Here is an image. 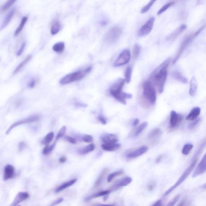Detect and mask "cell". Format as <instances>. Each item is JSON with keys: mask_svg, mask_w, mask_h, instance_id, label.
I'll return each mask as SVG.
<instances>
[{"mask_svg": "<svg viewBox=\"0 0 206 206\" xmlns=\"http://www.w3.org/2000/svg\"><path fill=\"white\" fill-rule=\"evenodd\" d=\"M200 113V109L199 107L193 108L189 115L186 117V120L189 121L195 120L197 118Z\"/></svg>", "mask_w": 206, "mask_h": 206, "instance_id": "ac0fdd59", "label": "cell"}, {"mask_svg": "<svg viewBox=\"0 0 206 206\" xmlns=\"http://www.w3.org/2000/svg\"><path fill=\"white\" fill-rule=\"evenodd\" d=\"M15 172L14 167L11 165H7L5 167L4 173L3 180L4 181L12 178Z\"/></svg>", "mask_w": 206, "mask_h": 206, "instance_id": "e0dca14e", "label": "cell"}, {"mask_svg": "<svg viewBox=\"0 0 206 206\" xmlns=\"http://www.w3.org/2000/svg\"><path fill=\"white\" fill-rule=\"evenodd\" d=\"M197 162V159H194V160L193 161L191 164L189 166V167H188L186 170H185V172L182 174L181 176H180L179 179L177 180V181H176V183H175L173 186H172L168 190H167V191L165 193L164 195H163L164 196H166L170 194V193L172 192L176 188L178 187L179 186L183 181H185V180L187 178L188 176H189V175L191 173V172H192L193 170L194 169V167H195L196 165Z\"/></svg>", "mask_w": 206, "mask_h": 206, "instance_id": "5b68a950", "label": "cell"}, {"mask_svg": "<svg viewBox=\"0 0 206 206\" xmlns=\"http://www.w3.org/2000/svg\"><path fill=\"white\" fill-rule=\"evenodd\" d=\"M148 150V147L146 146H143L135 149L131 152L128 153L126 156L128 159H134L145 154Z\"/></svg>", "mask_w": 206, "mask_h": 206, "instance_id": "7c38bea8", "label": "cell"}, {"mask_svg": "<svg viewBox=\"0 0 206 206\" xmlns=\"http://www.w3.org/2000/svg\"><path fill=\"white\" fill-rule=\"evenodd\" d=\"M67 160V158L65 157H62L59 159V162L61 163H64Z\"/></svg>", "mask_w": 206, "mask_h": 206, "instance_id": "680465c9", "label": "cell"}, {"mask_svg": "<svg viewBox=\"0 0 206 206\" xmlns=\"http://www.w3.org/2000/svg\"><path fill=\"white\" fill-rule=\"evenodd\" d=\"M64 199L63 198H60L59 199L56 200L55 201L52 203L49 206H55L57 204H60V203H61L63 201Z\"/></svg>", "mask_w": 206, "mask_h": 206, "instance_id": "f907efd6", "label": "cell"}, {"mask_svg": "<svg viewBox=\"0 0 206 206\" xmlns=\"http://www.w3.org/2000/svg\"><path fill=\"white\" fill-rule=\"evenodd\" d=\"M183 119V116L181 114L176 113L175 111L171 112L170 117V126L171 128H175L178 125Z\"/></svg>", "mask_w": 206, "mask_h": 206, "instance_id": "8fae6325", "label": "cell"}, {"mask_svg": "<svg viewBox=\"0 0 206 206\" xmlns=\"http://www.w3.org/2000/svg\"><path fill=\"white\" fill-rule=\"evenodd\" d=\"M36 83V79H32L28 83V87L31 88H33L35 86Z\"/></svg>", "mask_w": 206, "mask_h": 206, "instance_id": "db71d44e", "label": "cell"}, {"mask_svg": "<svg viewBox=\"0 0 206 206\" xmlns=\"http://www.w3.org/2000/svg\"><path fill=\"white\" fill-rule=\"evenodd\" d=\"M132 74V68L131 67H128L125 72V81L127 83H130L131 81Z\"/></svg>", "mask_w": 206, "mask_h": 206, "instance_id": "e575fe53", "label": "cell"}, {"mask_svg": "<svg viewBox=\"0 0 206 206\" xmlns=\"http://www.w3.org/2000/svg\"><path fill=\"white\" fill-rule=\"evenodd\" d=\"M206 170V152L193 173V177H197Z\"/></svg>", "mask_w": 206, "mask_h": 206, "instance_id": "4fadbf2b", "label": "cell"}, {"mask_svg": "<svg viewBox=\"0 0 206 206\" xmlns=\"http://www.w3.org/2000/svg\"><path fill=\"white\" fill-rule=\"evenodd\" d=\"M140 50H141V47L138 44H135L134 46L133 52V58L134 59H136L139 57L140 53Z\"/></svg>", "mask_w": 206, "mask_h": 206, "instance_id": "60d3db41", "label": "cell"}, {"mask_svg": "<svg viewBox=\"0 0 206 206\" xmlns=\"http://www.w3.org/2000/svg\"><path fill=\"white\" fill-rule=\"evenodd\" d=\"M15 13V10L13 9L10 11V12L8 13V14L6 15V17H5L4 20L3 22L2 23L1 26V30L4 29L6 28L10 23L11 19H12L13 17L14 14Z\"/></svg>", "mask_w": 206, "mask_h": 206, "instance_id": "d4e9b609", "label": "cell"}, {"mask_svg": "<svg viewBox=\"0 0 206 206\" xmlns=\"http://www.w3.org/2000/svg\"><path fill=\"white\" fill-rule=\"evenodd\" d=\"M122 33V29L120 27L118 26L113 27L104 36V42L109 45L114 44L120 38Z\"/></svg>", "mask_w": 206, "mask_h": 206, "instance_id": "8992f818", "label": "cell"}, {"mask_svg": "<svg viewBox=\"0 0 206 206\" xmlns=\"http://www.w3.org/2000/svg\"><path fill=\"white\" fill-rule=\"evenodd\" d=\"M92 206H115V204H93V205Z\"/></svg>", "mask_w": 206, "mask_h": 206, "instance_id": "9f6ffc18", "label": "cell"}, {"mask_svg": "<svg viewBox=\"0 0 206 206\" xmlns=\"http://www.w3.org/2000/svg\"><path fill=\"white\" fill-rule=\"evenodd\" d=\"M171 60V58L167 59L154 69L151 75L150 81L153 82L160 93H162L164 90L167 78V68Z\"/></svg>", "mask_w": 206, "mask_h": 206, "instance_id": "6da1fadb", "label": "cell"}, {"mask_svg": "<svg viewBox=\"0 0 206 206\" xmlns=\"http://www.w3.org/2000/svg\"><path fill=\"white\" fill-rule=\"evenodd\" d=\"M163 158V155H160L158 157V158H157L156 160V163H158L160 162L161 160H162V158Z\"/></svg>", "mask_w": 206, "mask_h": 206, "instance_id": "91938a15", "label": "cell"}, {"mask_svg": "<svg viewBox=\"0 0 206 206\" xmlns=\"http://www.w3.org/2000/svg\"><path fill=\"white\" fill-rule=\"evenodd\" d=\"M203 187L205 188V189H206V184H205V185H204V186H203Z\"/></svg>", "mask_w": 206, "mask_h": 206, "instance_id": "e7e4bbea", "label": "cell"}, {"mask_svg": "<svg viewBox=\"0 0 206 206\" xmlns=\"http://www.w3.org/2000/svg\"><path fill=\"white\" fill-rule=\"evenodd\" d=\"M29 195L27 192H20L15 196L10 206H17L19 203L29 199Z\"/></svg>", "mask_w": 206, "mask_h": 206, "instance_id": "5bb4252c", "label": "cell"}, {"mask_svg": "<svg viewBox=\"0 0 206 206\" xmlns=\"http://www.w3.org/2000/svg\"><path fill=\"white\" fill-rule=\"evenodd\" d=\"M65 48V44L63 42H59L55 43L53 46L52 49L56 52L61 53Z\"/></svg>", "mask_w": 206, "mask_h": 206, "instance_id": "f546056e", "label": "cell"}, {"mask_svg": "<svg viewBox=\"0 0 206 206\" xmlns=\"http://www.w3.org/2000/svg\"><path fill=\"white\" fill-rule=\"evenodd\" d=\"M162 200H159L154 203L151 206H162Z\"/></svg>", "mask_w": 206, "mask_h": 206, "instance_id": "11a10c76", "label": "cell"}, {"mask_svg": "<svg viewBox=\"0 0 206 206\" xmlns=\"http://www.w3.org/2000/svg\"><path fill=\"white\" fill-rule=\"evenodd\" d=\"M186 200L184 199L181 201V203H180V204L177 206H185L186 204Z\"/></svg>", "mask_w": 206, "mask_h": 206, "instance_id": "94428289", "label": "cell"}, {"mask_svg": "<svg viewBox=\"0 0 206 206\" xmlns=\"http://www.w3.org/2000/svg\"><path fill=\"white\" fill-rule=\"evenodd\" d=\"M198 87L197 81L195 77L193 76L191 78L190 82V90H189V94L190 96H194L196 93Z\"/></svg>", "mask_w": 206, "mask_h": 206, "instance_id": "ffe728a7", "label": "cell"}, {"mask_svg": "<svg viewBox=\"0 0 206 206\" xmlns=\"http://www.w3.org/2000/svg\"><path fill=\"white\" fill-rule=\"evenodd\" d=\"M193 35H190L186 38H185L182 42H181V45H180V47L178 51L177 54H176V56L174 59L173 61H172V63L175 64L177 62V60L179 59L180 56L182 55V53L183 52L184 50L186 48L187 45L189 44V43L193 39Z\"/></svg>", "mask_w": 206, "mask_h": 206, "instance_id": "30bf717a", "label": "cell"}, {"mask_svg": "<svg viewBox=\"0 0 206 206\" xmlns=\"http://www.w3.org/2000/svg\"><path fill=\"white\" fill-rule=\"evenodd\" d=\"M174 3L175 2H174V1H171V2H169L168 3L166 4V5H165L164 6H162L160 10H159V11H158L157 14H158V15H161V14L163 13V12H164L165 11H166L169 8L174 4Z\"/></svg>", "mask_w": 206, "mask_h": 206, "instance_id": "74e56055", "label": "cell"}, {"mask_svg": "<svg viewBox=\"0 0 206 206\" xmlns=\"http://www.w3.org/2000/svg\"><path fill=\"white\" fill-rule=\"evenodd\" d=\"M193 145L191 144H185L182 149V154H185V155H187V154H189L190 152L191 151V149H193Z\"/></svg>", "mask_w": 206, "mask_h": 206, "instance_id": "ab89813d", "label": "cell"}, {"mask_svg": "<svg viewBox=\"0 0 206 206\" xmlns=\"http://www.w3.org/2000/svg\"><path fill=\"white\" fill-rule=\"evenodd\" d=\"M147 126L148 123L147 122H144L141 123L136 128L135 132V136H138L141 134V132L145 130V129L147 127Z\"/></svg>", "mask_w": 206, "mask_h": 206, "instance_id": "d590c367", "label": "cell"}, {"mask_svg": "<svg viewBox=\"0 0 206 206\" xmlns=\"http://www.w3.org/2000/svg\"><path fill=\"white\" fill-rule=\"evenodd\" d=\"M92 67H89L84 70L77 71L67 74L60 79L59 83L61 85H67L68 84L73 83V82L80 80L84 78L88 73L91 71Z\"/></svg>", "mask_w": 206, "mask_h": 206, "instance_id": "277c9868", "label": "cell"}, {"mask_svg": "<svg viewBox=\"0 0 206 206\" xmlns=\"http://www.w3.org/2000/svg\"><path fill=\"white\" fill-rule=\"evenodd\" d=\"M180 197V195H177L174 198L173 200L171 201V202H170L169 203L167 204V205L166 206H174L175 204H176V202H177V201L178 200L179 198Z\"/></svg>", "mask_w": 206, "mask_h": 206, "instance_id": "7dc6e473", "label": "cell"}, {"mask_svg": "<svg viewBox=\"0 0 206 206\" xmlns=\"http://www.w3.org/2000/svg\"><path fill=\"white\" fill-rule=\"evenodd\" d=\"M56 143H54L52 145H50V146H49V145H46V146L44 148L42 153H43L44 154H45V155H47V154H49L50 153H51V152L53 150L54 148L55 147V146H56Z\"/></svg>", "mask_w": 206, "mask_h": 206, "instance_id": "f35d334b", "label": "cell"}, {"mask_svg": "<svg viewBox=\"0 0 206 206\" xmlns=\"http://www.w3.org/2000/svg\"><path fill=\"white\" fill-rule=\"evenodd\" d=\"M26 44L25 42H23L21 46H20V48L17 52L16 55L17 56H20L22 54L23 52H24V49H25V47Z\"/></svg>", "mask_w": 206, "mask_h": 206, "instance_id": "f6af8a7d", "label": "cell"}, {"mask_svg": "<svg viewBox=\"0 0 206 206\" xmlns=\"http://www.w3.org/2000/svg\"><path fill=\"white\" fill-rule=\"evenodd\" d=\"M40 119V116L38 115H35L30 116L28 117V118H24V119L17 121L9 127V128L6 130V134L8 135L11 132V131H12L13 129L15 128V127H17V126L25 124L31 123H32V122H36L37 121L39 120Z\"/></svg>", "mask_w": 206, "mask_h": 206, "instance_id": "52a82bcc", "label": "cell"}, {"mask_svg": "<svg viewBox=\"0 0 206 206\" xmlns=\"http://www.w3.org/2000/svg\"><path fill=\"white\" fill-rule=\"evenodd\" d=\"M172 77L176 79L181 83H188V80L186 77L184 76L183 75L178 71H174L172 74Z\"/></svg>", "mask_w": 206, "mask_h": 206, "instance_id": "484cf974", "label": "cell"}, {"mask_svg": "<svg viewBox=\"0 0 206 206\" xmlns=\"http://www.w3.org/2000/svg\"><path fill=\"white\" fill-rule=\"evenodd\" d=\"M75 105H77V106L84 107L86 106V105H84V104H81V103H76V104H75Z\"/></svg>", "mask_w": 206, "mask_h": 206, "instance_id": "be15d7a7", "label": "cell"}, {"mask_svg": "<svg viewBox=\"0 0 206 206\" xmlns=\"http://www.w3.org/2000/svg\"><path fill=\"white\" fill-rule=\"evenodd\" d=\"M131 53L128 49L124 50L114 62V66L118 67L128 63L131 59Z\"/></svg>", "mask_w": 206, "mask_h": 206, "instance_id": "ba28073f", "label": "cell"}, {"mask_svg": "<svg viewBox=\"0 0 206 206\" xmlns=\"http://www.w3.org/2000/svg\"><path fill=\"white\" fill-rule=\"evenodd\" d=\"M125 80L123 78H120L111 86L109 90V93L117 101L121 104H126V99H131L132 97L131 94L122 92Z\"/></svg>", "mask_w": 206, "mask_h": 206, "instance_id": "7a4b0ae2", "label": "cell"}, {"mask_svg": "<svg viewBox=\"0 0 206 206\" xmlns=\"http://www.w3.org/2000/svg\"><path fill=\"white\" fill-rule=\"evenodd\" d=\"M26 144L25 142L21 141L19 143L18 145V149L19 152L22 151L24 148L26 147Z\"/></svg>", "mask_w": 206, "mask_h": 206, "instance_id": "681fc988", "label": "cell"}, {"mask_svg": "<svg viewBox=\"0 0 206 206\" xmlns=\"http://www.w3.org/2000/svg\"><path fill=\"white\" fill-rule=\"evenodd\" d=\"M101 141L104 143H116L118 142V136L114 134H108L102 136Z\"/></svg>", "mask_w": 206, "mask_h": 206, "instance_id": "9a60e30c", "label": "cell"}, {"mask_svg": "<svg viewBox=\"0 0 206 206\" xmlns=\"http://www.w3.org/2000/svg\"><path fill=\"white\" fill-rule=\"evenodd\" d=\"M31 59V55H28V56H27L26 58H25V59H24L23 61H22L20 63V64H19V65L17 67L16 69L14 70L13 74H17V73L19 72V71L21 70V69L25 66V64H26Z\"/></svg>", "mask_w": 206, "mask_h": 206, "instance_id": "4dcf8cb0", "label": "cell"}, {"mask_svg": "<svg viewBox=\"0 0 206 206\" xmlns=\"http://www.w3.org/2000/svg\"><path fill=\"white\" fill-rule=\"evenodd\" d=\"M132 181V178L128 176L124 177L121 179L116 183L114 185V188L120 187L127 186Z\"/></svg>", "mask_w": 206, "mask_h": 206, "instance_id": "603a6c76", "label": "cell"}, {"mask_svg": "<svg viewBox=\"0 0 206 206\" xmlns=\"http://www.w3.org/2000/svg\"><path fill=\"white\" fill-rule=\"evenodd\" d=\"M16 2L15 0H9L6 1L1 7V13H2L5 12L6 10L10 9L11 6H12L14 3Z\"/></svg>", "mask_w": 206, "mask_h": 206, "instance_id": "d6a6232c", "label": "cell"}, {"mask_svg": "<svg viewBox=\"0 0 206 206\" xmlns=\"http://www.w3.org/2000/svg\"><path fill=\"white\" fill-rule=\"evenodd\" d=\"M28 17H24L21 19V22L20 25H19L17 29L15 30L14 32V35L15 36H17L21 32L23 28H24V25H25L27 21H28Z\"/></svg>", "mask_w": 206, "mask_h": 206, "instance_id": "1f68e13d", "label": "cell"}, {"mask_svg": "<svg viewBox=\"0 0 206 206\" xmlns=\"http://www.w3.org/2000/svg\"><path fill=\"white\" fill-rule=\"evenodd\" d=\"M95 147H96V146H95L94 144L91 143L87 145L84 147L78 149V152L79 154H85L93 151L94 150Z\"/></svg>", "mask_w": 206, "mask_h": 206, "instance_id": "f1b7e54d", "label": "cell"}, {"mask_svg": "<svg viewBox=\"0 0 206 206\" xmlns=\"http://www.w3.org/2000/svg\"><path fill=\"white\" fill-rule=\"evenodd\" d=\"M83 141L87 143H91L93 141L92 136L90 135H84L82 138Z\"/></svg>", "mask_w": 206, "mask_h": 206, "instance_id": "ee69618b", "label": "cell"}, {"mask_svg": "<svg viewBox=\"0 0 206 206\" xmlns=\"http://www.w3.org/2000/svg\"><path fill=\"white\" fill-rule=\"evenodd\" d=\"M186 28L187 25H186L182 24L167 37V40H173L175 39L180 34L182 33L183 32L186 30Z\"/></svg>", "mask_w": 206, "mask_h": 206, "instance_id": "2e32d148", "label": "cell"}, {"mask_svg": "<svg viewBox=\"0 0 206 206\" xmlns=\"http://www.w3.org/2000/svg\"><path fill=\"white\" fill-rule=\"evenodd\" d=\"M143 100L148 105H154L156 100V92L153 84L150 80L146 81L143 86Z\"/></svg>", "mask_w": 206, "mask_h": 206, "instance_id": "3957f363", "label": "cell"}, {"mask_svg": "<svg viewBox=\"0 0 206 206\" xmlns=\"http://www.w3.org/2000/svg\"><path fill=\"white\" fill-rule=\"evenodd\" d=\"M54 137V133L53 132H51L48 133L44 138V139L43 141H42V143L45 145H48L52 141Z\"/></svg>", "mask_w": 206, "mask_h": 206, "instance_id": "836d02e7", "label": "cell"}, {"mask_svg": "<svg viewBox=\"0 0 206 206\" xmlns=\"http://www.w3.org/2000/svg\"><path fill=\"white\" fill-rule=\"evenodd\" d=\"M67 127L65 126H63L59 130V132H58L57 136L56 138V141H57L59 140L60 138L63 137L65 135L66 132Z\"/></svg>", "mask_w": 206, "mask_h": 206, "instance_id": "b9f144b4", "label": "cell"}, {"mask_svg": "<svg viewBox=\"0 0 206 206\" xmlns=\"http://www.w3.org/2000/svg\"><path fill=\"white\" fill-rule=\"evenodd\" d=\"M111 191V190H104V191L99 192L95 193V194H93L92 195L90 196L87 197L86 198V199H85V200L86 201H88L91 200V199H96V198L101 196H106L109 194Z\"/></svg>", "mask_w": 206, "mask_h": 206, "instance_id": "4316f807", "label": "cell"}, {"mask_svg": "<svg viewBox=\"0 0 206 206\" xmlns=\"http://www.w3.org/2000/svg\"><path fill=\"white\" fill-rule=\"evenodd\" d=\"M200 121V118H198L197 119H196L195 120H193L192 122H191V123L189 124V126H188V128L190 129L194 128L199 123Z\"/></svg>", "mask_w": 206, "mask_h": 206, "instance_id": "bcb514c9", "label": "cell"}, {"mask_svg": "<svg viewBox=\"0 0 206 206\" xmlns=\"http://www.w3.org/2000/svg\"><path fill=\"white\" fill-rule=\"evenodd\" d=\"M155 2V1H151L148 3V4L145 6L144 7H143L141 11V13L142 14L145 13L149 11V9L151 8L152 6L154 5V2Z\"/></svg>", "mask_w": 206, "mask_h": 206, "instance_id": "7bdbcfd3", "label": "cell"}, {"mask_svg": "<svg viewBox=\"0 0 206 206\" xmlns=\"http://www.w3.org/2000/svg\"><path fill=\"white\" fill-rule=\"evenodd\" d=\"M124 173L123 170H120L116 171V172H113L108 176L107 178L108 182H110L114 178H115L117 176H120Z\"/></svg>", "mask_w": 206, "mask_h": 206, "instance_id": "8d00e7d4", "label": "cell"}, {"mask_svg": "<svg viewBox=\"0 0 206 206\" xmlns=\"http://www.w3.org/2000/svg\"><path fill=\"white\" fill-rule=\"evenodd\" d=\"M65 139L71 144H75L77 143L76 140L74 138L71 137L70 136H66Z\"/></svg>", "mask_w": 206, "mask_h": 206, "instance_id": "c3c4849f", "label": "cell"}, {"mask_svg": "<svg viewBox=\"0 0 206 206\" xmlns=\"http://www.w3.org/2000/svg\"><path fill=\"white\" fill-rule=\"evenodd\" d=\"M139 120L138 119H137V118L135 119L134 120L133 123H132V125H133L134 127H136V126H137V125L139 124Z\"/></svg>", "mask_w": 206, "mask_h": 206, "instance_id": "6f0895ef", "label": "cell"}, {"mask_svg": "<svg viewBox=\"0 0 206 206\" xmlns=\"http://www.w3.org/2000/svg\"><path fill=\"white\" fill-rule=\"evenodd\" d=\"M98 119L102 124L105 125L107 124V120L106 118L102 115L99 116L98 117Z\"/></svg>", "mask_w": 206, "mask_h": 206, "instance_id": "816d5d0a", "label": "cell"}, {"mask_svg": "<svg viewBox=\"0 0 206 206\" xmlns=\"http://www.w3.org/2000/svg\"><path fill=\"white\" fill-rule=\"evenodd\" d=\"M154 186L153 185H149V186H148V189L149 191H151V190H153V189H154Z\"/></svg>", "mask_w": 206, "mask_h": 206, "instance_id": "6125c7cd", "label": "cell"}, {"mask_svg": "<svg viewBox=\"0 0 206 206\" xmlns=\"http://www.w3.org/2000/svg\"><path fill=\"white\" fill-rule=\"evenodd\" d=\"M60 28H61V25H60V21L57 19H55L53 21L52 23L51 26V34L52 35H55L60 31Z\"/></svg>", "mask_w": 206, "mask_h": 206, "instance_id": "cb8c5ba5", "label": "cell"}, {"mask_svg": "<svg viewBox=\"0 0 206 206\" xmlns=\"http://www.w3.org/2000/svg\"><path fill=\"white\" fill-rule=\"evenodd\" d=\"M154 21V17H152L149 19L147 22L140 28L138 32L139 36H145L149 34L153 29Z\"/></svg>", "mask_w": 206, "mask_h": 206, "instance_id": "9c48e42d", "label": "cell"}, {"mask_svg": "<svg viewBox=\"0 0 206 206\" xmlns=\"http://www.w3.org/2000/svg\"><path fill=\"white\" fill-rule=\"evenodd\" d=\"M77 179H73V180H69V181H67L63 183L62 185H60V186L58 187L55 190V193H59L60 192L63 191V190H65V189L69 187L72 185H74L76 182H77Z\"/></svg>", "mask_w": 206, "mask_h": 206, "instance_id": "7402d4cb", "label": "cell"}, {"mask_svg": "<svg viewBox=\"0 0 206 206\" xmlns=\"http://www.w3.org/2000/svg\"><path fill=\"white\" fill-rule=\"evenodd\" d=\"M120 144L116 143H103L101 145V147L103 150L108 151H114L118 150L120 147Z\"/></svg>", "mask_w": 206, "mask_h": 206, "instance_id": "d6986e66", "label": "cell"}, {"mask_svg": "<svg viewBox=\"0 0 206 206\" xmlns=\"http://www.w3.org/2000/svg\"><path fill=\"white\" fill-rule=\"evenodd\" d=\"M21 206L20 205H18V206Z\"/></svg>", "mask_w": 206, "mask_h": 206, "instance_id": "03108f58", "label": "cell"}, {"mask_svg": "<svg viewBox=\"0 0 206 206\" xmlns=\"http://www.w3.org/2000/svg\"><path fill=\"white\" fill-rule=\"evenodd\" d=\"M108 171H109V169L107 168L104 169L103 170L102 172L100 174V176H99L98 177L97 179L96 180V182L95 183L94 188L96 189V188L99 187L101 185V183H102L103 180H104V177H105Z\"/></svg>", "mask_w": 206, "mask_h": 206, "instance_id": "83f0119b", "label": "cell"}, {"mask_svg": "<svg viewBox=\"0 0 206 206\" xmlns=\"http://www.w3.org/2000/svg\"><path fill=\"white\" fill-rule=\"evenodd\" d=\"M162 131L159 128H155L152 130L148 136V139L150 141H155L159 138L162 135Z\"/></svg>", "mask_w": 206, "mask_h": 206, "instance_id": "44dd1931", "label": "cell"}, {"mask_svg": "<svg viewBox=\"0 0 206 206\" xmlns=\"http://www.w3.org/2000/svg\"><path fill=\"white\" fill-rule=\"evenodd\" d=\"M205 25H203V26L201 27L200 28H199V29L197 30V31L195 32V33H194V35H193V38H195L197 36L199 35L200 33L202 32V31L204 29V28H205Z\"/></svg>", "mask_w": 206, "mask_h": 206, "instance_id": "f5cc1de1", "label": "cell"}]
</instances>
